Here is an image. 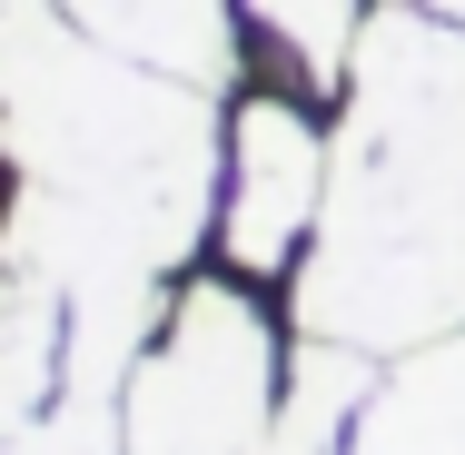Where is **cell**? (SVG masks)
<instances>
[{"instance_id": "3957f363", "label": "cell", "mask_w": 465, "mask_h": 455, "mask_svg": "<svg viewBox=\"0 0 465 455\" xmlns=\"http://www.w3.org/2000/svg\"><path fill=\"white\" fill-rule=\"evenodd\" d=\"M129 455H268L278 446V337L238 287H188L169 307V337L119 386Z\"/></svg>"}, {"instance_id": "8992f818", "label": "cell", "mask_w": 465, "mask_h": 455, "mask_svg": "<svg viewBox=\"0 0 465 455\" xmlns=\"http://www.w3.org/2000/svg\"><path fill=\"white\" fill-rule=\"evenodd\" d=\"M90 40L149 60V70H179L198 90H228L238 70V30H228V0H60Z\"/></svg>"}, {"instance_id": "5b68a950", "label": "cell", "mask_w": 465, "mask_h": 455, "mask_svg": "<svg viewBox=\"0 0 465 455\" xmlns=\"http://www.w3.org/2000/svg\"><path fill=\"white\" fill-rule=\"evenodd\" d=\"M347 455H465V327L376 366Z\"/></svg>"}, {"instance_id": "9c48e42d", "label": "cell", "mask_w": 465, "mask_h": 455, "mask_svg": "<svg viewBox=\"0 0 465 455\" xmlns=\"http://www.w3.org/2000/svg\"><path fill=\"white\" fill-rule=\"evenodd\" d=\"M416 10H436V20H456V30H465V0H416Z\"/></svg>"}, {"instance_id": "7a4b0ae2", "label": "cell", "mask_w": 465, "mask_h": 455, "mask_svg": "<svg viewBox=\"0 0 465 455\" xmlns=\"http://www.w3.org/2000/svg\"><path fill=\"white\" fill-rule=\"evenodd\" d=\"M297 327L367 357L465 327V30L416 0H386L357 40Z\"/></svg>"}, {"instance_id": "6da1fadb", "label": "cell", "mask_w": 465, "mask_h": 455, "mask_svg": "<svg viewBox=\"0 0 465 455\" xmlns=\"http://www.w3.org/2000/svg\"><path fill=\"white\" fill-rule=\"evenodd\" d=\"M10 258L60 287L169 277L208 228L218 109L198 80L90 40L60 0H10Z\"/></svg>"}, {"instance_id": "52a82bcc", "label": "cell", "mask_w": 465, "mask_h": 455, "mask_svg": "<svg viewBox=\"0 0 465 455\" xmlns=\"http://www.w3.org/2000/svg\"><path fill=\"white\" fill-rule=\"evenodd\" d=\"M268 40H278L287 60H297V80H317V90H347V70H357V40H367V0H238Z\"/></svg>"}, {"instance_id": "ba28073f", "label": "cell", "mask_w": 465, "mask_h": 455, "mask_svg": "<svg viewBox=\"0 0 465 455\" xmlns=\"http://www.w3.org/2000/svg\"><path fill=\"white\" fill-rule=\"evenodd\" d=\"M268 455H347V436H307V426H278Z\"/></svg>"}, {"instance_id": "277c9868", "label": "cell", "mask_w": 465, "mask_h": 455, "mask_svg": "<svg viewBox=\"0 0 465 455\" xmlns=\"http://www.w3.org/2000/svg\"><path fill=\"white\" fill-rule=\"evenodd\" d=\"M327 208V139L317 119H297L287 99H238V129H228V268L238 277H278L297 258V238L317 228Z\"/></svg>"}]
</instances>
